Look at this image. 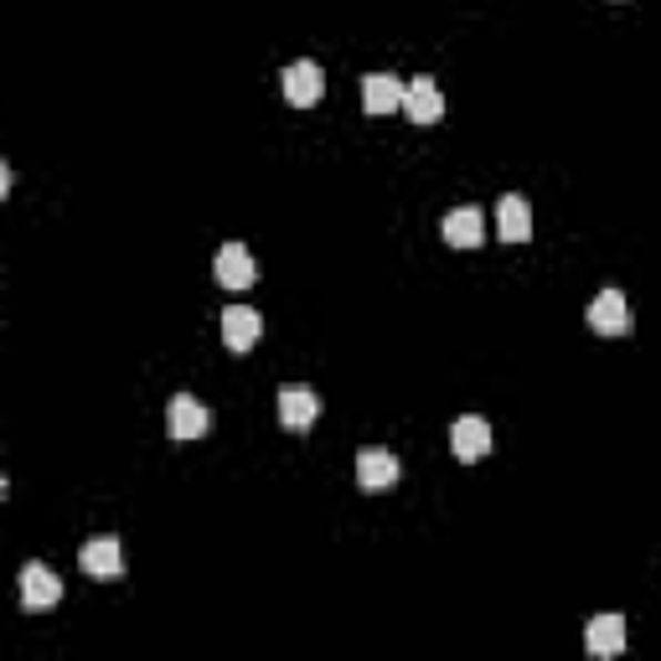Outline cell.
<instances>
[{
  "label": "cell",
  "mask_w": 661,
  "mask_h": 661,
  "mask_svg": "<svg viewBox=\"0 0 661 661\" xmlns=\"http://www.w3.org/2000/svg\"><path fill=\"white\" fill-rule=\"evenodd\" d=\"M279 83H285V99L295 109H311L321 104V93H326V78H321V62L301 58V62H289L285 73H279Z\"/></svg>",
  "instance_id": "6da1fadb"
},
{
  "label": "cell",
  "mask_w": 661,
  "mask_h": 661,
  "mask_svg": "<svg viewBox=\"0 0 661 661\" xmlns=\"http://www.w3.org/2000/svg\"><path fill=\"white\" fill-rule=\"evenodd\" d=\"M589 330H600V336H631V305L620 289H600L594 305H589Z\"/></svg>",
  "instance_id": "7a4b0ae2"
},
{
  "label": "cell",
  "mask_w": 661,
  "mask_h": 661,
  "mask_svg": "<svg viewBox=\"0 0 661 661\" xmlns=\"http://www.w3.org/2000/svg\"><path fill=\"white\" fill-rule=\"evenodd\" d=\"M212 270H217V285H223V289H248L258 279V258L248 254L243 243H223Z\"/></svg>",
  "instance_id": "3957f363"
},
{
  "label": "cell",
  "mask_w": 661,
  "mask_h": 661,
  "mask_svg": "<svg viewBox=\"0 0 661 661\" xmlns=\"http://www.w3.org/2000/svg\"><path fill=\"white\" fill-rule=\"evenodd\" d=\"M165 424H171V439H202L212 429V414L196 404L192 393H176L171 408H165Z\"/></svg>",
  "instance_id": "277c9868"
},
{
  "label": "cell",
  "mask_w": 661,
  "mask_h": 661,
  "mask_svg": "<svg viewBox=\"0 0 661 661\" xmlns=\"http://www.w3.org/2000/svg\"><path fill=\"white\" fill-rule=\"evenodd\" d=\"M450 450H455V460H460V466H476V460H486V455H491V424H486V419H455Z\"/></svg>",
  "instance_id": "5b68a950"
},
{
  "label": "cell",
  "mask_w": 661,
  "mask_h": 661,
  "mask_svg": "<svg viewBox=\"0 0 661 661\" xmlns=\"http://www.w3.org/2000/svg\"><path fill=\"white\" fill-rule=\"evenodd\" d=\"M62 600V579L47 563H27L21 569V604L27 610H52Z\"/></svg>",
  "instance_id": "8992f818"
},
{
  "label": "cell",
  "mask_w": 661,
  "mask_h": 661,
  "mask_svg": "<svg viewBox=\"0 0 661 661\" xmlns=\"http://www.w3.org/2000/svg\"><path fill=\"white\" fill-rule=\"evenodd\" d=\"M496 238L501 243H527L532 238V207H527V196H501L496 202Z\"/></svg>",
  "instance_id": "52a82bcc"
},
{
  "label": "cell",
  "mask_w": 661,
  "mask_h": 661,
  "mask_svg": "<svg viewBox=\"0 0 661 661\" xmlns=\"http://www.w3.org/2000/svg\"><path fill=\"white\" fill-rule=\"evenodd\" d=\"M258 336H264V321H258L254 305H227V311H223V342H227V352H248Z\"/></svg>",
  "instance_id": "ba28073f"
},
{
  "label": "cell",
  "mask_w": 661,
  "mask_h": 661,
  "mask_svg": "<svg viewBox=\"0 0 661 661\" xmlns=\"http://www.w3.org/2000/svg\"><path fill=\"white\" fill-rule=\"evenodd\" d=\"M398 481V460H393V450H383V445H367V450L357 455V486L362 491H383V486Z\"/></svg>",
  "instance_id": "9c48e42d"
},
{
  "label": "cell",
  "mask_w": 661,
  "mask_h": 661,
  "mask_svg": "<svg viewBox=\"0 0 661 661\" xmlns=\"http://www.w3.org/2000/svg\"><path fill=\"white\" fill-rule=\"evenodd\" d=\"M404 114L414 124H435L439 114H445V99H439L435 78H414V83H404Z\"/></svg>",
  "instance_id": "30bf717a"
},
{
  "label": "cell",
  "mask_w": 661,
  "mask_h": 661,
  "mask_svg": "<svg viewBox=\"0 0 661 661\" xmlns=\"http://www.w3.org/2000/svg\"><path fill=\"white\" fill-rule=\"evenodd\" d=\"M78 563H83L93 579H120V573H124V548H120V538H93V542H83Z\"/></svg>",
  "instance_id": "8fae6325"
},
{
  "label": "cell",
  "mask_w": 661,
  "mask_h": 661,
  "mask_svg": "<svg viewBox=\"0 0 661 661\" xmlns=\"http://www.w3.org/2000/svg\"><path fill=\"white\" fill-rule=\"evenodd\" d=\"M439 233H445V243H450V248H481V238H486L481 207H455L450 217L439 223Z\"/></svg>",
  "instance_id": "7c38bea8"
},
{
  "label": "cell",
  "mask_w": 661,
  "mask_h": 661,
  "mask_svg": "<svg viewBox=\"0 0 661 661\" xmlns=\"http://www.w3.org/2000/svg\"><path fill=\"white\" fill-rule=\"evenodd\" d=\"M362 109H367V114H393V109H404V83L393 73H367L362 78Z\"/></svg>",
  "instance_id": "4fadbf2b"
},
{
  "label": "cell",
  "mask_w": 661,
  "mask_h": 661,
  "mask_svg": "<svg viewBox=\"0 0 661 661\" xmlns=\"http://www.w3.org/2000/svg\"><path fill=\"white\" fill-rule=\"evenodd\" d=\"M584 647H589V657H620V651H626V620L594 616L584 631Z\"/></svg>",
  "instance_id": "5bb4252c"
},
{
  "label": "cell",
  "mask_w": 661,
  "mask_h": 661,
  "mask_svg": "<svg viewBox=\"0 0 661 661\" xmlns=\"http://www.w3.org/2000/svg\"><path fill=\"white\" fill-rule=\"evenodd\" d=\"M321 414V398L311 388H279V424L285 429H311Z\"/></svg>",
  "instance_id": "9a60e30c"
}]
</instances>
